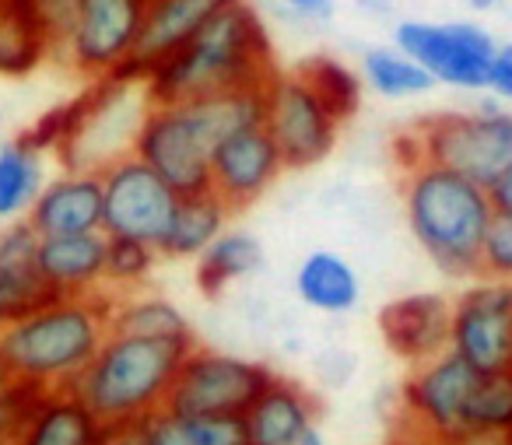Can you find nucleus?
<instances>
[{"instance_id":"c85d7f7f","label":"nucleus","mask_w":512,"mask_h":445,"mask_svg":"<svg viewBox=\"0 0 512 445\" xmlns=\"http://www.w3.org/2000/svg\"><path fill=\"white\" fill-rule=\"evenodd\" d=\"M137 428L148 445H242V428L235 417L179 414L162 407L158 414L144 417Z\"/></svg>"},{"instance_id":"9d476101","label":"nucleus","mask_w":512,"mask_h":445,"mask_svg":"<svg viewBox=\"0 0 512 445\" xmlns=\"http://www.w3.org/2000/svg\"><path fill=\"white\" fill-rule=\"evenodd\" d=\"M264 130L278 144L288 169H316L337 148L341 120L306 85L299 71H278L264 81Z\"/></svg>"},{"instance_id":"6e6552de","label":"nucleus","mask_w":512,"mask_h":445,"mask_svg":"<svg viewBox=\"0 0 512 445\" xmlns=\"http://www.w3.org/2000/svg\"><path fill=\"white\" fill-rule=\"evenodd\" d=\"M481 382L484 372L449 351L425 365H414L400 393L404 424H411L432 445H456L477 428Z\"/></svg>"},{"instance_id":"c03bdc74","label":"nucleus","mask_w":512,"mask_h":445,"mask_svg":"<svg viewBox=\"0 0 512 445\" xmlns=\"http://www.w3.org/2000/svg\"><path fill=\"white\" fill-rule=\"evenodd\" d=\"M470 11H495L498 8V0H463Z\"/></svg>"},{"instance_id":"f3484780","label":"nucleus","mask_w":512,"mask_h":445,"mask_svg":"<svg viewBox=\"0 0 512 445\" xmlns=\"http://www.w3.org/2000/svg\"><path fill=\"white\" fill-rule=\"evenodd\" d=\"M383 344L404 365H425L449 351V298L439 291H411L379 312Z\"/></svg>"},{"instance_id":"a18cd8bd","label":"nucleus","mask_w":512,"mask_h":445,"mask_svg":"<svg viewBox=\"0 0 512 445\" xmlns=\"http://www.w3.org/2000/svg\"><path fill=\"white\" fill-rule=\"evenodd\" d=\"M11 382V368H8V361H4V354H0V389L8 386Z\"/></svg>"},{"instance_id":"9b49d317","label":"nucleus","mask_w":512,"mask_h":445,"mask_svg":"<svg viewBox=\"0 0 512 445\" xmlns=\"http://www.w3.org/2000/svg\"><path fill=\"white\" fill-rule=\"evenodd\" d=\"M393 46L414 57L435 85L484 92L498 39L481 22H425L404 18L393 29Z\"/></svg>"},{"instance_id":"473e14b6","label":"nucleus","mask_w":512,"mask_h":445,"mask_svg":"<svg viewBox=\"0 0 512 445\" xmlns=\"http://www.w3.org/2000/svg\"><path fill=\"white\" fill-rule=\"evenodd\" d=\"M495 431V435H512V368L509 372H491L481 382V396H477V428Z\"/></svg>"},{"instance_id":"4468645a","label":"nucleus","mask_w":512,"mask_h":445,"mask_svg":"<svg viewBox=\"0 0 512 445\" xmlns=\"http://www.w3.org/2000/svg\"><path fill=\"white\" fill-rule=\"evenodd\" d=\"M102 176V232L116 239H141L158 246L176 207L172 186L137 155H123Z\"/></svg>"},{"instance_id":"bb28decb","label":"nucleus","mask_w":512,"mask_h":445,"mask_svg":"<svg viewBox=\"0 0 512 445\" xmlns=\"http://www.w3.org/2000/svg\"><path fill=\"white\" fill-rule=\"evenodd\" d=\"M358 74H362L365 92L379 95V99H390V102L418 99V95H428L435 88V81L425 74V67L414 57H407V53L393 43L369 46V50L362 53Z\"/></svg>"},{"instance_id":"f03ea898","label":"nucleus","mask_w":512,"mask_h":445,"mask_svg":"<svg viewBox=\"0 0 512 445\" xmlns=\"http://www.w3.org/2000/svg\"><path fill=\"white\" fill-rule=\"evenodd\" d=\"M264 123V92L207 95L190 102H151L130 155L155 169L176 197L211 190V155L228 134Z\"/></svg>"},{"instance_id":"79ce46f5","label":"nucleus","mask_w":512,"mask_h":445,"mask_svg":"<svg viewBox=\"0 0 512 445\" xmlns=\"http://www.w3.org/2000/svg\"><path fill=\"white\" fill-rule=\"evenodd\" d=\"M456 445H512V435H495V431H481V435H467Z\"/></svg>"},{"instance_id":"393cba45","label":"nucleus","mask_w":512,"mask_h":445,"mask_svg":"<svg viewBox=\"0 0 512 445\" xmlns=\"http://www.w3.org/2000/svg\"><path fill=\"white\" fill-rule=\"evenodd\" d=\"M197 267V288L204 295H221L235 281H246L264 267V246L253 232L228 225L204 253L193 260Z\"/></svg>"},{"instance_id":"a19ab883","label":"nucleus","mask_w":512,"mask_h":445,"mask_svg":"<svg viewBox=\"0 0 512 445\" xmlns=\"http://www.w3.org/2000/svg\"><path fill=\"white\" fill-rule=\"evenodd\" d=\"M355 8L369 18H386L393 11V0H355Z\"/></svg>"},{"instance_id":"37998d69","label":"nucleus","mask_w":512,"mask_h":445,"mask_svg":"<svg viewBox=\"0 0 512 445\" xmlns=\"http://www.w3.org/2000/svg\"><path fill=\"white\" fill-rule=\"evenodd\" d=\"M299 445H327V435H323L320 424H313V428H309L306 435L299 438Z\"/></svg>"},{"instance_id":"f257e3e1","label":"nucleus","mask_w":512,"mask_h":445,"mask_svg":"<svg viewBox=\"0 0 512 445\" xmlns=\"http://www.w3.org/2000/svg\"><path fill=\"white\" fill-rule=\"evenodd\" d=\"M274 71L278 60L264 18L249 0H235L183 50L165 57L144 78V95L148 102H190L207 95L246 92V88H264Z\"/></svg>"},{"instance_id":"4c0bfd02","label":"nucleus","mask_w":512,"mask_h":445,"mask_svg":"<svg viewBox=\"0 0 512 445\" xmlns=\"http://www.w3.org/2000/svg\"><path fill=\"white\" fill-rule=\"evenodd\" d=\"M271 4L285 18L309 22V25L330 22V18H334V11H337V0H271Z\"/></svg>"},{"instance_id":"dca6fc26","label":"nucleus","mask_w":512,"mask_h":445,"mask_svg":"<svg viewBox=\"0 0 512 445\" xmlns=\"http://www.w3.org/2000/svg\"><path fill=\"white\" fill-rule=\"evenodd\" d=\"M232 4L235 0H148L141 39H137L134 57L123 67L120 78L134 81V85H144V78H148L165 57L183 50L214 15H221V11L232 8Z\"/></svg>"},{"instance_id":"cd10ccee","label":"nucleus","mask_w":512,"mask_h":445,"mask_svg":"<svg viewBox=\"0 0 512 445\" xmlns=\"http://www.w3.org/2000/svg\"><path fill=\"white\" fill-rule=\"evenodd\" d=\"M109 330L113 333H134V337H193V326L186 312L176 302L151 291H130L116 295L109 309Z\"/></svg>"},{"instance_id":"a878e982","label":"nucleus","mask_w":512,"mask_h":445,"mask_svg":"<svg viewBox=\"0 0 512 445\" xmlns=\"http://www.w3.org/2000/svg\"><path fill=\"white\" fill-rule=\"evenodd\" d=\"M46 186V151H39L29 137L0 144V218L18 221L36 204Z\"/></svg>"},{"instance_id":"39448f33","label":"nucleus","mask_w":512,"mask_h":445,"mask_svg":"<svg viewBox=\"0 0 512 445\" xmlns=\"http://www.w3.org/2000/svg\"><path fill=\"white\" fill-rule=\"evenodd\" d=\"M113 295L53 298L32 316L0 330V354L8 361L11 379L43 389H71L88 368L102 340L109 337Z\"/></svg>"},{"instance_id":"5701e85b","label":"nucleus","mask_w":512,"mask_h":445,"mask_svg":"<svg viewBox=\"0 0 512 445\" xmlns=\"http://www.w3.org/2000/svg\"><path fill=\"white\" fill-rule=\"evenodd\" d=\"M295 295L320 316H348L362 302V277L341 253L313 249L295 270Z\"/></svg>"},{"instance_id":"412c9836","label":"nucleus","mask_w":512,"mask_h":445,"mask_svg":"<svg viewBox=\"0 0 512 445\" xmlns=\"http://www.w3.org/2000/svg\"><path fill=\"white\" fill-rule=\"evenodd\" d=\"M106 232L39 239V274L57 298L106 291Z\"/></svg>"},{"instance_id":"7ed1b4c3","label":"nucleus","mask_w":512,"mask_h":445,"mask_svg":"<svg viewBox=\"0 0 512 445\" xmlns=\"http://www.w3.org/2000/svg\"><path fill=\"white\" fill-rule=\"evenodd\" d=\"M404 218L421 253L442 274L460 281L481 274V246L495 218L484 186L435 162H421L404 172Z\"/></svg>"},{"instance_id":"7c9ffc66","label":"nucleus","mask_w":512,"mask_h":445,"mask_svg":"<svg viewBox=\"0 0 512 445\" xmlns=\"http://www.w3.org/2000/svg\"><path fill=\"white\" fill-rule=\"evenodd\" d=\"M295 71L306 78V85L327 102V109L341 123H348L362 109V95H365L362 74L344 64V60L330 57V53H316V57L302 60Z\"/></svg>"},{"instance_id":"72a5a7b5","label":"nucleus","mask_w":512,"mask_h":445,"mask_svg":"<svg viewBox=\"0 0 512 445\" xmlns=\"http://www.w3.org/2000/svg\"><path fill=\"white\" fill-rule=\"evenodd\" d=\"M46 389L32 386V382L11 379L8 386L0 389V445H15L22 435L25 421L32 417L36 403L43 400Z\"/></svg>"},{"instance_id":"6ab92c4d","label":"nucleus","mask_w":512,"mask_h":445,"mask_svg":"<svg viewBox=\"0 0 512 445\" xmlns=\"http://www.w3.org/2000/svg\"><path fill=\"white\" fill-rule=\"evenodd\" d=\"M25 221L36 228L39 239L102 232V176L64 169L60 176L46 179Z\"/></svg>"},{"instance_id":"a211bd4d","label":"nucleus","mask_w":512,"mask_h":445,"mask_svg":"<svg viewBox=\"0 0 512 445\" xmlns=\"http://www.w3.org/2000/svg\"><path fill=\"white\" fill-rule=\"evenodd\" d=\"M313 424H320V400L288 375H274L239 417L242 445H299Z\"/></svg>"},{"instance_id":"c9c22d12","label":"nucleus","mask_w":512,"mask_h":445,"mask_svg":"<svg viewBox=\"0 0 512 445\" xmlns=\"http://www.w3.org/2000/svg\"><path fill=\"white\" fill-rule=\"evenodd\" d=\"M481 274L512 281V214H495L481 246Z\"/></svg>"},{"instance_id":"20e7f679","label":"nucleus","mask_w":512,"mask_h":445,"mask_svg":"<svg viewBox=\"0 0 512 445\" xmlns=\"http://www.w3.org/2000/svg\"><path fill=\"white\" fill-rule=\"evenodd\" d=\"M193 344L197 337H134L109 330L71 389L109 428H134L169 403V389Z\"/></svg>"},{"instance_id":"c756f323","label":"nucleus","mask_w":512,"mask_h":445,"mask_svg":"<svg viewBox=\"0 0 512 445\" xmlns=\"http://www.w3.org/2000/svg\"><path fill=\"white\" fill-rule=\"evenodd\" d=\"M53 53V39L0 0V78H29Z\"/></svg>"},{"instance_id":"f704fd0d","label":"nucleus","mask_w":512,"mask_h":445,"mask_svg":"<svg viewBox=\"0 0 512 445\" xmlns=\"http://www.w3.org/2000/svg\"><path fill=\"white\" fill-rule=\"evenodd\" d=\"M4 4L15 8L18 15H25L29 22H36L53 39V50L64 43L67 29H71L74 8H78V0H4Z\"/></svg>"},{"instance_id":"58836bf2","label":"nucleus","mask_w":512,"mask_h":445,"mask_svg":"<svg viewBox=\"0 0 512 445\" xmlns=\"http://www.w3.org/2000/svg\"><path fill=\"white\" fill-rule=\"evenodd\" d=\"M488 197H491L495 214H512V165L488 186Z\"/></svg>"},{"instance_id":"2eb2a0df","label":"nucleus","mask_w":512,"mask_h":445,"mask_svg":"<svg viewBox=\"0 0 512 445\" xmlns=\"http://www.w3.org/2000/svg\"><path fill=\"white\" fill-rule=\"evenodd\" d=\"M288 172L278 144L264 123L235 130L211 155V193H218L232 211L256 204Z\"/></svg>"},{"instance_id":"aec40b11","label":"nucleus","mask_w":512,"mask_h":445,"mask_svg":"<svg viewBox=\"0 0 512 445\" xmlns=\"http://www.w3.org/2000/svg\"><path fill=\"white\" fill-rule=\"evenodd\" d=\"M39 274V235L25 218L0 232V330L53 302Z\"/></svg>"},{"instance_id":"b1692460","label":"nucleus","mask_w":512,"mask_h":445,"mask_svg":"<svg viewBox=\"0 0 512 445\" xmlns=\"http://www.w3.org/2000/svg\"><path fill=\"white\" fill-rule=\"evenodd\" d=\"M232 207L218 197V193H186L176 197V207L169 214L162 239H158V256L162 260H197L214 239L228 228L232 221Z\"/></svg>"},{"instance_id":"f8f14e48","label":"nucleus","mask_w":512,"mask_h":445,"mask_svg":"<svg viewBox=\"0 0 512 445\" xmlns=\"http://www.w3.org/2000/svg\"><path fill=\"white\" fill-rule=\"evenodd\" d=\"M148 0H78L64 43L53 57H64L81 78H120L141 39Z\"/></svg>"},{"instance_id":"423d86ee","label":"nucleus","mask_w":512,"mask_h":445,"mask_svg":"<svg viewBox=\"0 0 512 445\" xmlns=\"http://www.w3.org/2000/svg\"><path fill=\"white\" fill-rule=\"evenodd\" d=\"M148 106L144 85L123 78L92 81L78 99L67 102V137L57 148L64 169L102 172L130 155Z\"/></svg>"},{"instance_id":"1a4fd4ad","label":"nucleus","mask_w":512,"mask_h":445,"mask_svg":"<svg viewBox=\"0 0 512 445\" xmlns=\"http://www.w3.org/2000/svg\"><path fill=\"white\" fill-rule=\"evenodd\" d=\"M274 375L278 372L264 361L193 344L179 365L165 407L179 410V414L235 417L239 421Z\"/></svg>"},{"instance_id":"4be33fe9","label":"nucleus","mask_w":512,"mask_h":445,"mask_svg":"<svg viewBox=\"0 0 512 445\" xmlns=\"http://www.w3.org/2000/svg\"><path fill=\"white\" fill-rule=\"evenodd\" d=\"M109 424L74 389H46L15 445H102Z\"/></svg>"},{"instance_id":"ea45409f","label":"nucleus","mask_w":512,"mask_h":445,"mask_svg":"<svg viewBox=\"0 0 512 445\" xmlns=\"http://www.w3.org/2000/svg\"><path fill=\"white\" fill-rule=\"evenodd\" d=\"M102 445H148V438L141 435V428H109L106 442Z\"/></svg>"},{"instance_id":"0eeeda50","label":"nucleus","mask_w":512,"mask_h":445,"mask_svg":"<svg viewBox=\"0 0 512 445\" xmlns=\"http://www.w3.org/2000/svg\"><path fill=\"white\" fill-rule=\"evenodd\" d=\"M421 162H435L488 190L512 165V106H481L470 113H439L411 130Z\"/></svg>"},{"instance_id":"2f4dec72","label":"nucleus","mask_w":512,"mask_h":445,"mask_svg":"<svg viewBox=\"0 0 512 445\" xmlns=\"http://www.w3.org/2000/svg\"><path fill=\"white\" fill-rule=\"evenodd\" d=\"M106 291L109 295H130V291H144L158 267V249L141 239H116L106 235Z\"/></svg>"},{"instance_id":"e433bc0d","label":"nucleus","mask_w":512,"mask_h":445,"mask_svg":"<svg viewBox=\"0 0 512 445\" xmlns=\"http://www.w3.org/2000/svg\"><path fill=\"white\" fill-rule=\"evenodd\" d=\"M484 92L495 95L502 106H512V39L509 43H498L495 57H491L488 67V85Z\"/></svg>"},{"instance_id":"ddd939ff","label":"nucleus","mask_w":512,"mask_h":445,"mask_svg":"<svg viewBox=\"0 0 512 445\" xmlns=\"http://www.w3.org/2000/svg\"><path fill=\"white\" fill-rule=\"evenodd\" d=\"M449 354L477 372L512 368V281L470 277L460 295L449 298Z\"/></svg>"}]
</instances>
